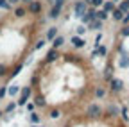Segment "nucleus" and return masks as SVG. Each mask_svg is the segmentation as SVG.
Returning <instances> with one entry per match:
<instances>
[{
    "label": "nucleus",
    "mask_w": 129,
    "mask_h": 127,
    "mask_svg": "<svg viewBox=\"0 0 129 127\" xmlns=\"http://www.w3.org/2000/svg\"><path fill=\"white\" fill-rule=\"evenodd\" d=\"M99 70L88 54L54 47L38 61L29 86L34 106L56 120L91 107L99 95Z\"/></svg>",
    "instance_id": "nucleus-1"
},
{
    "label": "nucleus",
    "mask_w": 129,
    "mask_h": 127,
    "mask_svg": "<svg viewBox=\"0 0 129 127\" xmlns=\"http://www.w3.org/2000/svg\"><path fill=\"white\" fill-rule=\"evenodd\" d=\"M106 72L113 91H124L129 86V23L122 25L113 36Z\"/></svg>",
    "instance_id": "nucleus-3"
},
{
    "label": "nucleus",
    "mask_w": 129,
    "mask_h": 127,
    "mask_svg": "<svg viewBox=\"0 0 129 127\" xmlns=\"http://www.w3.org/2000/svg\"><path fill=\"white\" fill-rule=\"evenodd\" d=\"M45 16L36 4H18L0 13V88L25 66L43 38Z\"/></svg>",
    "instance_id": "nucleus-2"
}]
</instances>
